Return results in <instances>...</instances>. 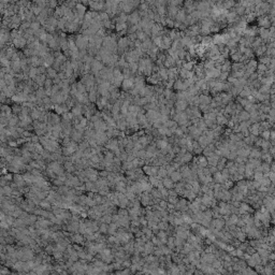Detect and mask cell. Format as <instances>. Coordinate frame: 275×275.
Wrapping results in <instances>:
<instances>
[{
  "label": "cell",
  "mask_w": 275,
  "mask_h": 275,
  "mask_svg": "<svg viewBox=\"0 0 275 275\" xmlns=\"http://www.w3.org/2000/svg\"><path fill=\"white\" fill-rule=\"evenodd\" d=\"M174 106H175V111H176V112H183V111H185L187 109L188 103H187V101H185V100H176V101L174 102Z\"/></svg>",
  "instance_id": "2"
},
{
  "label": "cell",
  "mask_w": 275,
  "mask_h": 275,
  "mask_svg": "<svg viewBox=\"0 0 275 275\" xmlns=\"http://www.w3.org/2000/svg\"><path fill=\"white\" fill-rule=\"evenodd\" d=\"M178 273H180V269H178V267L173 265V267L170 269L169 275H178Z\"/></svg>",
  "instance_id": "30"
},
{
  "label": "cell",
  "mask_w": 275,
  "mask_h": 275,
  "mask_svg": "<svg viewBox=\"0 0 275 275\" xmlns=\"http://www.w3.org/2000/svg\"><path fill=\"white\" fill-rule=\"evenodd\" d=\"M195 275H203V274H202V273H200V272H199V273H198V272H196V273H195Z\"/></svg>",
  "instance_id": "33"
},
{
  "label": "cell",
  "mask_w": 275,
  "mask_h": 275,
  "mask_svg": "<svg viewBox=\"0 0 275 275\" xmlns=\"http://www.w3.org/2000/svg\"><path fill=\"white\" fill-rule=\"evenodd\" d=\"M145 116H146V118H147V122H149L150 124H153L156 119L159 118L160 114H159V111L158 110H148L147 112H146Z\"/></svg>",
  "instance_id": "1"
},
{
  "label": "cell",
  "mask_w": 275,
  "mask_h": 275,
  "mask_svg": "<svg viewBox=\"0 0 275 275\" xmlns=\"http://www.w3.org/2000/svg\"><path fill=\"white\" fill-rule=\"evenodd\" d=\"M238 119H239V122H246V120H248L249 119V113H247L246 111H241V112H239V114H238Z\"/></svg>",
  "instance_id": "16"
},
{
  "label": "cell",
  "mask_w": 275,
  "mask_h": 275,
  "mask_svg": "<svg viewBox=\"0 0 275 275\" xmlns=\"http://www.w3.org/2000/svg\"><path fill=\"white\" fill-rule=\"evenodd\" d=\"M270 259L274 260V255H273V254H271V255H270Z\"/></svg>",
  "instance_id": "32"
},
{
  "label": "cell",
  "mask_w": 275,
  "mask_h": 275,
  "mask_svg": "<svg viewBox=\"0 0 275 275\" xmlns=\"http://www.w3.org/2000/svg\"><path fill=\"white\" fill-rule=\"evenodd\" d=\"M248 132L249 134H252L254 137H257L258 134H260V125L259 123H256V124H252L249 128H248Z\"/></svg>",
  "instance_id": "6"
},
{
  "label": "cell",
  "mask_w": 275,
  "mask_h": 275,
  "mask_svg": "<svg viewBox=\"0 0 275 275\" xmlns=\"http://www.w3.org/2000/svg\"><path fill=\"white\" fill-rule=\"evenodd\" d=\"M170 180L174 183V182H180L182 180V175L181 173H180V171L177 170V171H174V172L170 175Z\"/></svg>",
  "instance_id": "19"
},
{
  "label": "cell",
  "mask_w": 275,
  "mask_h": 275,
  "mask_svg": "<svg viewBox=\"0 0 275 275\" xmlns=\"http://www.w3.org/2000/svg\"><path fill=\"white\" fill-rule=\"evenodd\" d=\"M211 223H212L213 230H217V231L221 230L225 227V225H226L225 224V220L221 219V218H216L215 220H212Z\"/></svg>",
  "instance_id": "3"
},
{
  "label": "cell",
  "mask_w": 275,
  "mask_h": 275,
  "mask_svg": "<svg viewBox=\"0 0 275 275\" xmlns=\"http://www.w3.org/2000/svg\"><path fill=\"white\" fill-rule=\"evenodd\" d=\"M167 170H165V167H160L159 169H158V173H157V176L159 180H161V178H165L167 177Z\"/></svg>",
  "instance_id": "22"
},
{
  "label": "cell",
  "mask_w": 275,
  "mask_h": 275,
  "mask_svg": "<svg viewBox=\"0 0 275 275\" xmlns=\"http://www.w3.org/2000/svg\"><path fill=\"white\" fill-rule=\"evenodd\" d=\"M258 25L259 26H261V28H269L271 27V22H270V20H269V17L265 15H262L260 16L259 18H258Z\"/></svg>",
  "instance_id": "4"
},
{
  "label": "cell",
  "mask_w": 275,
  "mask_h": 275,
  "mask_svg": "<svg viewBox=\"0 0 275 275\" xmlns=\"http://www.w3.org/2000/svg\"><path fill=\"white\" fill-rule=\"evenodd\" d=\"M157 227L159 230H162V231H165L167 229L169 228V225H168V223L167 221H159L157 224Z\"/></svg>",
  "instance_id": "25"
},
{
  "label": "cell",
  "mask_w": 275,
  "mask_h": 275,
  "mask_svg": "<svg viewBox=\"0 0 275 275\" xmlns=\"http://www.w3.org/2000/svg\"><path fill=\"white\" fill-rule=\"evenodd\" d=\"M239 20V17H238V15L236 14V12H228L227 14H226V20H228L229 23H233V22H236V20Z\"/></svg>",
  "instance_id": "17"
},
{
  "label": "cell",
  "mask_w": 275,
  "mask_h": 275,
  "mask_svg": "<svg viewBox=\"0 0 275 275\" xmlns=\"http://www.w3.org/2000/svg\"><path fill=\"white\" fill-rule=\"evenodd\" d=\"M254 177H255V181L260 182L262 178H263V173L262 172H255L254 174Z\"/></svg>",
  "instance_id": "31"
},
{
  "label": "cell",
  "mask_w": 275,
  "mask_h": 275,
  "mask_svg": "<svg viewBox=\"0 0 275 275\" xmlns=\"http://www.w3.org/2000/svg\"><path fill=\"white\" fill-rule=\"evenodd\" d=\"M132 87H133V80L132 79L125 80V82H124V88H125V89H131Z\"/></svg>",
  "instance_id": "24"
},
{
  "label": "cell",
  "mask_w": 275,
  "mask_h": 275,
  "mask_svg": "<svg viewBox=\"0 0 275 275\" xmlns=\"http://www.w3.org/2000/svg\"><path fill=\"white\" fill-rule=\"evenodd\" d=\"M174 245H175V247H181L184 245V240L176 236V239H174Z\"/></svg>",
  "instance_id": "29"
},
{
  "label": "cell",
  "mask_w": 275,
  "mask_h": 275,
  "mask_svg": "<svg viewBox=\"0 0 275 275\" xmlns=\"http://www.w3.org/2000/svg\"><path fill=\"white\" fill-rule=\"evenodd\" d=\"M191 159H193V155L190 153H186L183 157L180 158V162H181V165H183V163H188Z\"/></svg>",
  "instance_id": "21"
},
{
  "label": "cell",
  "mask_w": 275,
  "mask_h": 275,
  "mask_svg": "<svg viewBox=\"0 0 275 275\" xmlns=\"http://www.w3.org/2000/svg\"><path fill=\"white\" fill-rule=\"evenodd\" d=\"M213 182L215 183V184H224L225 183V180L224 177H223V175H221V172L220 171H217L216 173H214V175H213Z\"/></svg>",
  "instance_id": "11"
},
{
  "label": "cell",
  "mask_w": 275,
  "mask_h": 275,
  "mask_svg": "<svg viewBox=\"0 0 275 275\" xmlns=\"http://www.w3.org/2000/svg\"><path fill=\"white\" fill-rule=\"evenodd\" d=\"M196 163L198 165L199 168H206V167H208L206 157H204V156H199V157L196 159Z\"/></svg>",
  "instance_id": "12"
},
{
  "label": "cell",
  "mask_w": 275,
  "mask_h": 275,
  "mask_svg": "<svg viewBox=\"0 0 275 275\" xmlns=\"http://www.w3.org/2000/svg\"><path fill=\"white\" fill-rule=\"evenodd\" d=\"M248 157L253 158V159H260V157H261V152L258 150L257 148L250 149V152H249V156H248Z\"/></svg>",
  "instance_id": "18"
},
{
  "label": "cell",
  "mask_w": 275,
  "mask_h": 275,
  "mask_svg": "<svg viewBox=\"0 0 275 275\" xmlns=\"http://www.w3.org/2000/svg\"><path fill=\"white\" fill-rule=\"evenodd\" d=\"M162 186H163L165 189H172L173 187H174V184H173V182L171 181L170 178L165 177V178H163V181H162Z\"/></svg>",
  "instance_id": "20"
},
{
  "label": "cell",
  "mask_w": 275,
  "mask_h": 275,
  "mask_svg": "<svg viewBox=\"0 0 275 275\" xmlns=\"http://www.w3.org/2000/svg\"><path fill=\"white\" fill-rule=\"evenodd\" d=\"M261 137H262V140L264 141H269L270 139V130H264V131H261Z\"/></svg>",
  "instance_id": "28"
},
{
  "label": "cell",
  "mask_w": 275,
  "mask_h": 275,
  "mask_svg": "<svg viewBox=\"0 0 275 275\" xmlns=\"http://www.w3.org/2000/svg\"><path fill=\"white\" fill-rule=\"evenodd\" d=\"M216 260V256L214 255V254H212V253H208V254H204V255L202 256V258H201V262L202 263H212L213 261H215Z\"/></svg>",
  "instance_id": "5"
},
{
  "label": "cell",
  "mask_w": 275,
  "mask_h": 275,
  "mask_svg": "<svg viewBox=\"0 0 275 275\" xmlns=\"http://www.w3.org/2000/svg\"><path fill=\"white\" fill-rule=\"evenodd\" d=\"M167 247L169 248V249H173V248L175 247V245H174V238H169L168 240H167Z\"/></svg>",
  "instance_id": "27"
},
{
  "label": "cell",
  "mask_w": 275,
  "mask_h": 275,
  "mask_svg": "<svg viewBox=\"0 0 275 275\" xmlns=\"http://www.w3.org/2000/svg\"><path fill=\"white\" fill-rule=\"evenodd\" d=\"M128 20H129L130 23L133 24V25H139V23L141 22V16H140V14H139V12L135 11V12H133L130 16H128Z\"/></svg>",
  "instance_id": "7"
},
{
  "label": "cell",
  "mask_w": 275,
  "mask_h": 275,
  "mask_svg": "<svg viewBox=\"0 0 275 275\" xmlns=\"http://www.w3.org/2000/svg\"><path fill=\"white\" fill-rule=\"evenodd\" d=\"M180 9L176 8V7H173V5H169L168 8H167V13H168V18H170V20H172V18H174L175 17V15H176L177 11H178Z\"/></svg>",
  "instance_id": "9"
},
{
  "label": "cell",
  "mask_w": 275,
  "mask_h": 275,
  "mask_svg": "<svg viewBox=\"0 0 275 275\" xmlns=\"http://www.w3.org/2000/svg\"><path fill=\"white\" fill-rule=\"evenodd\" d=\"M142 231H143L144 236H145L146 239H149V238L153 236V232H152V230H150L149 228H143L142 229Z\"/></svg>",
  "instance_id": "26"
},
{
  "label": "cell",
  "mask_w": 275,
  "mask_h": 275,
  "mask_svg": "<svg viewBox=\"0 0 275 275\" xmlns=\"http://www.w3.org/2000/svg\"><path fill=\"white\" fill-rule=\"evenodd\" d=\"M173 88L176 89L177 91H185L184 89V82L182 81L181 79H177L174 81V84H173Z\"/></svg>",
  "instance_id": "14"
},
{
  "label": "cell",
  "mask_w": 275,
  "mask_h": 275,
  "mask_svg": "<svg viewBox=\"0 0 275 275\" xmlns=\"http://www.w3.org/2000/svg\"><path fill=\"white\" fill-rule=\"evenodd\" d=\"M185 17H186V12H185L184 9H182V10H178L176 13V15H175V20H176V23H180V24H183L185 20Z\"/></svg>",
  "instance_id": "10"
},
{
  "label": "cell",
  "mask_w": 275,
  "mask_h": 275,
  "mask_svg": "<svg viewBox=\"0 0 275 275\" xmlns=\"http://www.w3.org/2000/svg\"><path fill=\"white\" fill-rule=\"evenodd\" d=\"M199 101H200V104L210 106V103L212 101V98L210 96H208V95H200L199 96Z\"/></svg>",
  "instance_id": "13"
},
{
  "label": "cell",
  "mask_w": 275,
  "mask_h": 275,
  "mask_svg": "<svg viewBox=\"0 0 275 275\" xmlns=\"http://www.w3.org/2000/svg\"><path fill=\"white\" fill-rule=\"evenodd\" d=\"M197 142H198V144L200 145L201 148H204V147H206V146L208 145V144H211L212 142H211V140L208 139V138H206L205 135H201V137H199V139L197 140Z\"/></svg>",
  "instance_id": "8"
},
{
  "label": "cell",
  "mask_w": 275,
  "mask_h": 275,
  "mask_svg": "<svg viewBox=\"0 0 275 275\" xmlns=\"http://www.w3.org/2000/svg\"><path fill=\"white\" fill-rule=\"evenodd\" d=\"M141 203L144 206H147V205L150 203V200H152V198H150V195L147 193H143V195L141 196Z\"/></svg>",
  "instance_id": "15"
},
{
  "label": "cell",
  "mask_w": 275,
  "mask_h": 275,
  "mask_svg": "<svg viewBox=\"0 0 275 275\" xmlns=\"http://www.w3.org/2000/svg\"><path fill=\"white\" fill-rule=\"evenodd\" d=\"M195 249H193V246L191 245V244H189V243H187V244H185L184 245V247H183V254H189V253H191V252H193Z\"/></svg>",
  "instance_id": "23"
}]
</instances>
